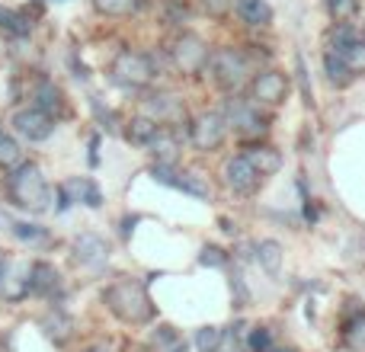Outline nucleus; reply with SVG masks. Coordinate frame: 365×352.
I'll return each mask as SVG.
<instances>
[{"label": "nucleus", "instance_id": "1", "mask_svg": "<svg viewBox=\"0 0 365 352\" xmlns=\"http://www.w3.org/2000/svg\"><path fill=\"white\" fill-rule=\"evenodd\" d=\"M103 301H106V308L125 323H145L154 317V304H151V298H148V289L138 282V279H119L115 285L106 289Z\"/></svg>", "mask_w": 365, "mask_h": 352}, {"label": "nucleus", "instance_id": "2", "mask_svg": "<svg viewBox=\"0 0 365 352\" xmlns=\"http://www.w3.org/2000/svg\"><path fill=\"white\" fill-rule=\"evenodd\" d=\"M6 189H10V199L19 208H26V212L38 214L48 208V199H51L48 182H45L42 170L36 164H29V160L23 167H16L13 173H6Z\"/></svg>", "mask_w": 365, "mask_h": 352}, {"label": "nucleus", "instance_id": "3", "mask_svg": "<svg viewBox=\"0 0 365 352\" xmlns=\"http://www.w3.org/2000/svg\"><path fill=\"white\" fill-rule=\"evenodd\" d=\"M208 74H212V81L218 83L221 90L237 93V90H244L247 83H250L253 61L244 48H234V45H227V48H215L212 58H208Z\"/></svg>", "mask_w": 365, "mask_h": 352}, {"label": "nucleus", "instance_id": "4", "mask_svg": "<svg viewBox=\"0 0 365 352\" xmlns=\"http://www.w3.org/2000/svg\"><path fill=\"white\" fill-rule=\"evenodd\" d=\"M109 77H113V83L122 90H145L154 83L158 71H154V61L145 51L122 48L119 55H115V61L109 64Z\"/></svg>", "mask_w": 365, "mask_h": 352}, {"label": "nucleus", "instance_id": "5", "mask_svg": "<svg viewBox=\"0 0 365 352\" xmlns=\"http://www.w3.org/2000/svg\"><path fill=\"white\" fill-rule=\"evenodd\" d=\"M221 115H225V122L240 135V138H259V135H266L263 113H259V106L250 103V100H237V96H231Z\"/></svg>", "mask_w": 365, "mask_h": 352}, {"label": "nucleus", "instance_id": "6", "mask_svg": "<svg viewBox=\"0 0 365 352\" xmlns=\"http://www.w3.org/2000/svg\"><path fill=\"white\" fill-rule=\"evenodd\" d=\"M225 135H227V122L221 113H202L192 119L189 125V141H192L195 151L208 154V151H218L225 145Z\"/></svg>", "mask_w": 365, "mask_h": 352}, {"label": "nucleus", "instance_id": "7", "mask_svg": "<svg viewBox=\"0 0 365 352\" xmlns=\"http://www.w3.org/2000/svg\"><path fill=\"white\" fill-rule=\"evenodd\" d=\"M170 58H173V64H177L182 74H199V71L208 68V58H212V51H208V45L202 42L199 36H192V32H182L177 42H173Z\"/></svg>", "mask_w": 365, "mask_h": 352}, {"label": "nucleus", "instance_id": "8", "mask_svg": "<svg viewBox=\"0 0 365 352\" xmlns=\"http://www.w3.org/2000/svg\"><path fill=\"white\" fill-rule=\"evenodd\" d=\"M13 132H16L19 138H26L29 145H36V141L51 138V132H55V119H51L48 113H42V109H36V106H26L13 115Z\"/></svg>", "mask_w": 365, "mask_h": 352}, {"label": "nucleus", "instance_id": "9", "mask_svg": "<svg viewBox=\"0 0 365 352\" xmlns=\"http://www.w3.org/2000/svg\"><path fill=\"white\" fill-rule=\"evenodd\" d=\"M289 93V77L282 71H259L257 77L250 81V96L253 103H263V106H279Z\"/></svg>", "mask_w": 365, "mask_h": 352}, {"label": "nucleus", "instance_id": "10", "mask_svg": "<svg viewBox=\"0 0 365 352\" xmlns=\"http://www.w3.org/2000/svg\"><path fill=\"white\" fill-rule=\"evenodd\" d=\"M225 182L231 192L237 195H253L259 189V182H263V176L257 173V167L250 164V160L240 154V157H231L225 164Z\"/></svg>", "mask_w": 365, "mask_h": 352}, {"label": "nucleus", "instance_id": "11", "mask_svg": "<svg viewBox=\"0 0 365 352\" xmlns=\"http://www.w3.org/2000/svg\"><path fill=\"white\" fill-rule=\"evenodd\" d=\"M29 282H32V266L23 259H6L4 276H0V295L6 301H19L29 295Z\"/></svg>", "mask_w": 365, "mask_h": 352}, {"label": "nucleus", "instance_id": "12", "mask_svg": "<svg viewBox=\"0 0 365 352\" xmlns=\"http://www.w3.org/2000/svg\"><path fill=\"white\" fill-rule=\"evenodd\" d=\"M141 115L154 119L158 125H173V122H180L186 113H182V103L173 93H151L145 100V113Z\"/></svg>", "mask_w": 365, "mask_h": 352}, {"label": "nucleus", "instance_id": "13", "mask_svg": "<svg viewBox=\"0 0 365 352\" xmlns=\"http://www.w3.org/2000/svg\"><path fill=\"white\" fill-rule=\"evenodd\" d=\"M74 257L81 266L96 269V266H103L109 259V244L100 234H81V237L74 240Z\"/></svg>", "mask_w": 365, "mask_h": 352}, {"label": "nucleus", "instance_id": "14", "mask_svg": "<svg viewBox=\"0 0 365 352\" xmlns=\"http://www.w3.org/2000/svg\"><path fill=\"white\" fill-rule=\"evenodd\" d=\"M32 106L42 109V113H48L51 119H55V113H61L64 109V96L51 81H38L36 90H32Z\"/></svg>", "mask_w": 365, "mask_h": 352}, {"label": "nucleus", "instance_id": "15", "mask_svg": "<svg viewBox=\"0 0 365 352\" xmlns=\"http://www.w3.org/2000/svg\"><path fill=\"white\" fill-rule=\"evenodd\" d=\"M244 157L250 160L253 167H257L259 176H272V173H279V167H282V157H279V151H272V147H266V145L247 147Z\"/></svg>", "mask_w": 365, "mask_h": 352}, {"label": "nucleus", "instance_id": "16", "mask_svg": "<svg viewBox=\"0 0 365 352\" xmlns=\"http://www.w3.org/2000/svg\"><path fill=\"white\" fill-rule=\"evenodd\" d=\"M148 147H151V154L158 157V164H167V167H170L173 160H177L180 138H177V132H170V128H160L158 138H154Z\"/></svg>", "mask_w": 365, "mask_h": 352}, {"label": "nucleus", "instance_id": "17", "mask_svg": "<svg viewBox=\"0 0 365 352\" xmlns=\"http://www.w3.org/2000/svg\"><path fill=\"white\" fill-rule=\"evenodd\" d=\"M234 10L240 13V19H244L247 26H269L272 23V10L266 0H237Z\"/></svg>", "mask_w": 365, "mask_h": 352}, {"label": "nucleus", "instance_id": "18", "mask_svg": "<svg viewBox=\"0 0 365 352\" xmlns=\"http://www.w3.org/2000/svg\"><path fill=\"white\" fill-rule=\"evenodd\" d=\"M158 132H160V125L154 119H148V115H135V119L128 122V128H125V138L132 141V145L148 147L154 138H158Z\"/></svg>", "mask_w": 365, "mask_h": 352}, {"label": "nucleus", "instance_id": "19", "mask_svg": "<svg viewBox=\"0 0 365 352\" xmlns=\"http://www.w3.org/2000/svg\"><path fill=\"white\" fill-rule=\"evenodd\" d=\"M58 269L48 263H32V282H29V291L32 295H51L58 289Z\"/></svg>", "mask_w": 365, "mask_h": 352}, {"label": "nucleus", "instance_id": "20", "mask_svg": "<svg viewBox=\"0 0 365 352\" xmlns=\"http://www.w3.org/2000/svg\"><path fill=\"white\" fill-rule=\"evenodd\" d=\"M42 330H45V336L48 340H55V343H64L71 336V330H74V323H71V317L64 314V311H48V314L42 317Z\"/></svg>", "mask_w": 365, "mask_h": 352}, {"label": "nucleus", "instance_id": "21", "mask_svg": "<svg viewBox=\"0 0 365 352\" xmlns=\"http://www.w3.org/2000/svg\"><path fill=\"white\" fill-rule=\"evenodd\" d=\"M23 164H26V154H23V147L16 145V138L0 135V170L13 173L16 167H23Z\"/></svg>", "mask_w": 365, "mask_h": 352}, {"label": "nucleus", "instance_id": "22", "mask_svg": "<svg viewBox=\"0 0 365 352\" xmlns=\"http://www.w3.org/2000/svg\"><path fill=\"white\" fill-rule=\"evenodd\" d=\"M343 343H346V349H353V352L365 349V311H356V314L343 323Z\"/></svg>", "mask_w": 365, "mask_h": 352}, {"label": "nucleus", "instance_id": "23", "mask_svg": "<svg viewBox=\"0 0 365 352\" xmlns=\"http://www.w3.org/2000/svg\"><path fill=\"white\" fill-rule=\"evenodd\" d=\"M64 186H68V192H74L71 195L74 202H83V205H90V208L103 205V195H100V189H96L93 180H71V182H64Z\"/></svg>", "mask_w": 365, "mask_h": 352}, {"label": "nucleus", "instance_id": "24", "mask_svg": "<svg viewBox=\"0 0 365 352\" xmlns=\"http://www.w3.org/2000/svg\"><path fill=\"white\" fill-rule=\"evenodd\" d=\"M0 29H6L10 36H26L32 29V19L23 10H13V6H0Z\"/></svg>", "mask_w": 365, "mask_h": 352}, {"label": "nucleus", "instance_id": "25", "mask_svg": "<svg viewBox=\"0 0 365 352\" xmlns=\"http://www.w3.org/2000/svg\"><path fill=\"white\" fill-rule=\"evenodd\" d=\"M257 259H259V266H263L269 276H276V272L282 269V247H279L276 240H259L257 244Z\"/></svg>", "mask_w": 365, "mask_h": 352}, {"label": "nucleus", "instance_id": "26", "mask_svg": "<svg viewBox=\"0 0 365 352\" xmlns=\"http://www.w3.org/2000/svg\"><path fill=\"white\" fill-rule=\"evenodd\" d=\"M340 58H343V64H346V71H349L353 77L365 74V38L356 36L353 42H349L346 48L340 51Z\"/></svg>", "mask_w": 365, "mask_h": 352}, {"label": "nucleus", "instance_id": "27", "mask_svg": "<svg viewBox=\"0 0 365 352\" xmlns=\"http://www.w3.org/2000/svg\"><path fill=\"white\" fill-rule=\"evenodd\" d=\"M151 346H154V352H186V343H182V336L173 327H158L154 330Z\"/></svg>", "mask_w": 365, "mask_h": 352}, {"label": "nucleus", "instance_id": "28", "mask_svg": "<svg viewBox=\"0 0 365 352\" xmlns=\"http://www.w3.org/2000/svg\"><path fill=\"white\" fill-rule=\"evenodd\" d=\"M324 71H327V81L334 83V87H346V83L353 81V74L346 71V64H343V58L336 55V51L324 55Z\"/></svg>", "mask_w": 365, "mask_h": 352}, {"label": "nucleus", "instance_id": "29", "mask_svg": "<svg viewBox=\"0 0 365 352\" xmlns=\"http://www.w3.org/2000/svg\"><path fill=\"white\" fill-rule=\"evenodd\" d=\"M93 10L103 16H128L138 10V0H93Z\"/></svg>", "mask_w": 365, "mask_h": 352}, {"label": "nucleus", "instance_id": "30", "mask_svg": "<svg viewBox=\"0 0 365 352\" xmlns=\"http://www.w3.org/2000/svg\"><path fill=\"white\" fill-rule=\"evenodd\" d=\"M180 192L195 195V199H208V182H205V176L195 173V170L180 173Z\"/></svg>", "mask_w": 365, "mask_h": 352}, {"label": "nucleus", "instance_id": "31", "mask_svg": "<svg viewBox=\"0 0 365 352\" xmlns=\"http://www.w3.org/2000/svg\"><path fill=\"white\" fill-rule=\"evenodd\" d=\"M13 234H16L23 244L29 247H38V244H48V231L38 224H29V221H19V224H13Z\"/></svg>", "mask_w": 365, "mask_h": 352}, {"label": "nucleus", "instance_id": "32", "mask_svg": "<svg viewBox=\"0 0 365 352\" xmlns=\"http://www.w3.org/2000/svg\"><path fill=\"white\" fill-rule=\"evenodd\" d=\"M327 13L336 23H349L359 13V0H327Z\"/></svg>", "mask_w": 365, "mask_h": 352}, {"label": "nucleus", "instance_id": "33", "mask_svg": "<svg viewBox=\"0 0 365 352\" xmlns=\"http://www.w3.org/2000/svg\"><path fill=\"white\" fill-rule=\"evenodd\" d=\"M221 346V330L218 327H202L195 333V349L199 352H218Z\"/></svg>", "mask_w": 365, "mask_h": 352}, {"label": "nucleus", "instance_id": "34", "mask_svg": "<svg viewBox=\"0 0 365 352\" xmlns=\"http://www.w3.org/2000/svg\"><path fill=\"white\" fill-rule=\"evenodd\" d=\"M199 4H202V10H205L212 19H225L227 13L234 10V4H237V0H199Z\"/></svg>", "mask_w": 365, "mask_h": 352}, {"label": "nucleus", "instance_id": "35", "mask_svg": "<svg viewBox=\"0 0 365 352\" xmlns=\"http://www.w3.org/2000/svg\"><path fill=\"white\" fill-rule=\"evenodd\" d=\"M247 346H250V352H266L272 349V336L266 327H253L250 330V340H247Z\"/></svg>", "mask_w": 365, "mask_h": 352}, {"label": "nucleus", "instance_id": "36", "mask_svg": "<svg viewBox=\"0 0 365 352\" xmlns=\"http://www.w3.org/2000/svg\"><path fill=\"white\" fill-rule=\"evenodd\" d=\"M202 266H212V269H221V266L227 263L225 250H218V247H202V257H199Z\"/></svg>", "mask_w": 365, "mask_h": 352}, {"label": "nucleus", "instance_id": "37", "mask_svg": "<svg viewBox=\"0 0 365 352\" xmlns=\"http://www.w3.org/2000/svg\"><path fill=\"white\" fill-rule=\"evenodd\" d=\"M83 352H113V346H109V343H90V346L87 349H83Z\"/></svg>", "mask_w": 365, "mask_h": 352}, {"label": "nucleus", "instance_id": "38", "mask_svg": "<svg viewBox=\"0 0 365 352\" xmlns=\"http://www.w3.org/2000/svg\"><path fill=\"white\" fill-rule=\"evenodd\" d=\"M4 227H10V231H13V221H10V214L0 212V231H4Z\"/></svg>", "mask_w": 365, "mask_h": 352}, {"label": "nucleus", "instance_id": "39", "mask_svg": "<svg viewBox=\"0 0 365 352\" xmlns=\"http://www.w3.org/2000/svg\"><path fill=\"white\" fill-rule=\"evenodd\" d=\"M4 266H6V257H4V253H0V276H4Z\"/></svg>", "mask_w": 365, "mask_h": 352}, {"label": "nucleus", "instance_id": "40", "mask_svg": "<svg viewBox=\"0 0 365 352\" xmlns=\"http://www.w3.org/2000/svg\"><path fill=\"white\" fill-rule=\"evenodd\" d=\"M266 352H295V349H292V346L289 349H276V346H272V349H266Z\"/></svg>", "mask_w": 365, "mask_h": 352}]
</instances>
